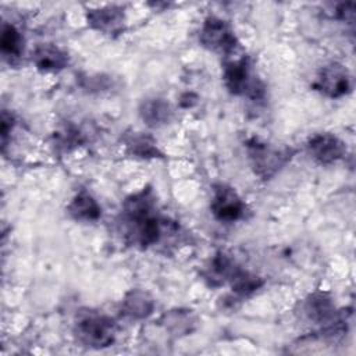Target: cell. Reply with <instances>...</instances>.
<instances>
[{
    "label": "cell",
    "mask_w": 356,
    "mask_h": 356,
    "mask_svg": "<svg viewBox=\"0 0 356 356\" xmlns=\"http://www.w3.org/2000/svg\"><path fill=\"white\" fill-rule=\"evenodd\" d=\"M314 86L325 96L337 99L350 90V76L343 65L331 63L321 68Z\"/></svg>",
    "instance_id": "cell-7"
},
{
    "label": "cell",
    "mask_w": 356,
    "mask_h": 356,
    "mask_svg": "<svg viewBox=\"0 0 356 356\" xmlns=\"http://www.w3.org/2000/svg\"><path fill=\"white\" fill-rule=\"evenodd\" d=\"M0 44L4 57L10 60L18 58L22 51V36L19 31L11 24H4L1 28Z\"/></svg>",
    "instance_id": "cell-16"
},
{
    "label": "cell",
    "mask_w": 356,
    "mask_h": 356,
    "mask_svg": "<svg viewBox=\"0 0 356 356\" xmlns=\"http://www.w3.org/2000/svg\"><path fill=\"white\" fill-rule=\"evenodd\" d=\"M305 313L314 323H328L331 325L335 320V307L328 295L323 292H316L306 299Z\"/></svg>",
    "instance_id": "cell-12"
},
{
    "label": "cell",
    "mask_w": 356,
    "mask_h": 356,
    "mask_svg": "<svg viewBox=\"0 0 356 356\" xmlns=\"http://www.w3.org/2000/svg\"><path fill=\"white\" fill-rule=\"evenodd\" d=\"M122 310L132 318H145L153 310V299L143 291H131L122 302Z\"/></svg>",
    "instance_id": "cell-14"
},
{
    "label": "cell",
    "mask_w": 356,
    "mask_h": 356,
    "mask_svg": "<svg viewBox=\"0 0 356 356\" xmlns=\"http://www.w3.org/2000/svg\"><path fill=\"white\" fill-rule=\"evenodd\" d=\"M122 225L125 227L127 239L134 245L147 248L159 242L163 227L156 214L154 196L150 189H143L125 200Z\"/></svg>",
    "instance_id": "cell-1"
},
{
    "label": "cell",
    "mask_w": 356,
    "mask_h": 356,
    "mask_svg": "<svg viewBox=\"0 0 356 356\" xmlns=\"http://www.w3.org/2000/svg\"><path fill=\"white\" fill-rule=\"evenodd\" d=\"M229 282H231L232 289L241 295H249V293L254 292L256 289H259L263 284L257 275H253V274L239 270V268H236L234 271V274L229 278Z\"/></svg>",
    "instance_id": "cell-17"
},
{
    "label": "cell",
    "mask_w": 356,
    "mask_h": 356,
    "mask_svg": "<svg viewBox=\"0 0 356 356\" xmlns=\"http://www.w3.org/2000/svg\"><path fill=\"white\" fill-rule=\"evenodd\" d=\"M32 60L40 71H58L68 64L67 54L53 44H40L35 49Z\"/></svg>",
    "instance_id": "cell-11"
},
{
    "label": "cell",
    "mask_w": 356,
    "mask_h": 356,
    "mask_svg": "<svg viewBox=\"0 0 356 356\" xmlns=\"http://www.w3.org/2000/svg\"><path fill=\"white\" fill-rule=\"evenodd\" d=\"M139 114L146 125L156 128L168 124L172 118L174 111L167 100L160 97H152L142 102L139 107Z\"/></svg>",
    "instance_id": "cell-10"
},
{
    "label": "cell",
    "mask_w": 356,
    "mask_h": 356,
    "mask_svg": "<svg viewBox=\"0 0 356 356\" xmlns=\"http://www.w3.org/2000/svg\"><path fill=\"white\" fill-rule=\"evenodd\" d=\"M307 150L316 161L331 164L343 157L345 145L332 134H317L309 140Z\"/></svg>",
    "instance_id": "cell-8"
},
{
    "label": "cell",
    "mask_w": 356,
    "mask_h": 356,
    "mask_svg": "<svg viewBox=\"0 0 356 356\" xmlns=\"http://www.w3.org/2000/svg\"><path fill=\"white\" fill-rule=\"evenodd\" d=\"M224 82L227 89L234 95H248L257 97L261 93V88L257 81L252 78L248 58H236L225 63Z\"/></svg>",
    "instance_id": "cell-4"
},
{
    "label": "cell",
    "mask_w": 356,
    "mask_h": 356,
    "mask_svg": "<svg viewBox=\"0 0 356 356\" xmlns=\"http://www.w3.org/2000/svg\"><path fill=\"white\" fill-rule=\"evenodd\" d=\"M199 40L206 49L224 54L231 53L236 46L234 31L224 19L217 17H209L203 22Z\"/></svg>",
    "instance_id": "cell-5"
},
{
    "label": "cell",
    "mask_w": 356,
    "mask_h": 356,
    "mask_svg": "<svg viewBox=\"0 0 356 356\" xmlns=\"http://www.w3.org/2000/svg\"><path fill=\"white\" fill-rule=\"evenodd\" d=\"M88 24L103 33L113 35L118 33L124 25L122 8L117 6H107L88 13Z\"/></svg>",
    "instance_id": "cell-9"
},
{
    "label": "cell",
    "mask_w": 356,
    "mask_h": 356,
    "mask_svg": "<svg viewBox=\"0 0 356 356\" xmlns=\"http://www.w3.org/2000/svg\"><path fill=\"white\" fill-rule=\"evenodd\" d=\"M248 154L254 172L261 178L273 177L291 157L288 149H277L259 139L248 142Z\"/></svg>",
    "instance_id": "cell-3"
},
{
    "label": "cell",
    "mask_w": 356,
    "mask_h": 356,
    "mask_svg": "<svg viewBox=\"0 0 356 356\" xmlns=\"http://www.w3.org/2000/svg\"><path fill=\"white\" fill-rule=\"evenodd\" d=\"M68 213L72 218L79 221H95L100 217L102 210L92 195L81 191L68 204Z\"/></svg>",
    "instance_id": "cell-13"
},
{
    "label": "cell",
    "mask_w": 356,
    "mask_h": 356,
    "mask_svg": "<svg viewBox=\"0 0 356 356\" xmlns=\"http://www.w3.org/2000/svg\"><path fill=\"white\" fill-rule=\"evenodd\" d=\"M210 209L217 220L224 222H234L243 214V202L234 188L218 184L214 185Z\"/></svg>",
    "instance_id": "cell-6"
},
{
    "label": "cell",
    "mask_w": 356,
    "mask_h": 356,
    "mask_svg": "<svg viewBox=\"0 0 356 356\" xmlns=\"http://www.w3.org/2000/svg\"><path fill=\"white\" fill-rule=\"evenodd\" d=\"M75 335L81 343L100 349L113 343L115 325L110 317L88 310L78 316L75 323Z\"/></svg>",
    "instance_id": "cell-2"
},
{
    "label": "cell",
    "mask_w": 356,
    "mask_h": 356,
    "mask_svg": "<svg viewBox=\"0 0 356 356\" xmlns=\"http://www.w3.org/2000/svg\"><path fill=\"white\" fill-rule=\"evenodd\" d=\"M127 147L132 154H136L138 157L150 159V157H160L161 152L157 147V143L153 140L152 136L135 132L134 135H129L125 139Z\"/></svg>",
    "instance_id": "cell-15"
}]
</instances>
